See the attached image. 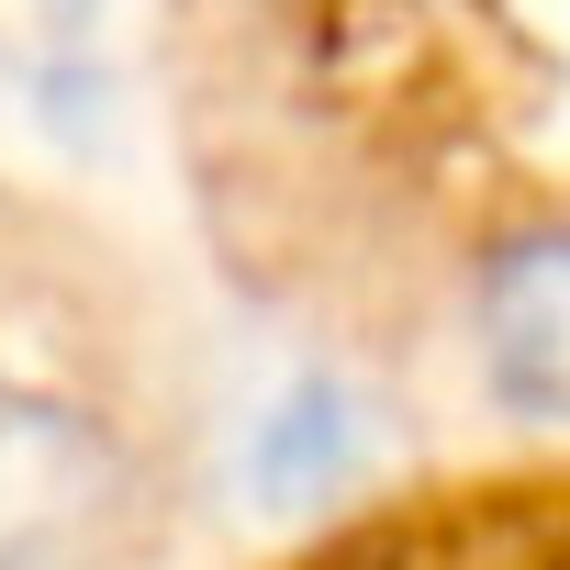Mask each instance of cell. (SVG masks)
<instances>
[{"instance_id":"1","label":"cell","mask_w":570,"mask_h":570,"mask_svg":"<svg viewBox=\"0 0 570 570\" xmlns=\"http://www.w3.org/2000/svg\"><path fill=\"white\" fill-rule=\"evenodd\" d=\"M179 246L403 470L570 459V0H146Z\"/></svg>"},{"instance_id":"2","label":"cell","mask_w":570,"mask_h":570,"mask_svg":"<svg viewBox=\"0 0 570 570\" xmlns=\"http://www.w3.org/2000/svg\"><path fill=\"white\" fill-rule=\"evenodd\" d=\"M224 303L190 246L0 157V570H224Z\"/></svg>"},{"instance_id":"3","label":"cell","mask_w":570,"mask_h":570,"mask_svg":"<svg viewBox=\"0 0 570 570\" xmlns=\"http://www.w3.org/2000/svg\"><path fill=\"white\" fill-rule=\"evenodd\" d=\"M224 570H570V459H436L358 481Z\"/></svg>"}]
</instances>
